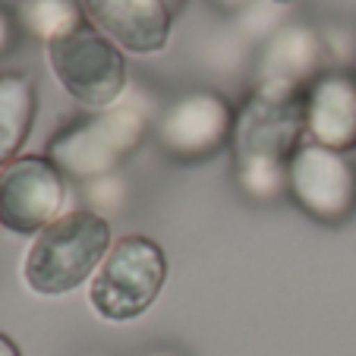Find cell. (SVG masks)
<instances>
[{"mask_svg": "<svg viewBox=\"0 0 356 356\" xmlns=\"http://www.w3.org/2000/svg\"><path fill=\"white\" fill-rule=\"evenodd\" d=\"M168 281V256L152 236L129 234L111 246L88 284V302L108 322H133L152 309Z\"/></svg>", "mask_w": 356, "mask_h": 356, "instance_id": "277c9868", "label": "cell"}, {"mask_svg": "<svg viewBox=\"0 0 356 356\" xmlns=\"http://www.w3.org/2000/svg\"><path fill=\"white\" fill-rule=\"evenodd\" d=\"M145 114L136 104H114L67 123L47 142V158L63 177L98 183L111 177L145 136Z\"/></svg>", "mask_w": 356, "mask_h": 356, "instance_id": "3957f363", "label": "cell"}, {"mask_svg": "<svg viewBox=\"0 0 356 356\" xmlns=\"http://www.w3.org/2000/svg\"><path fill=\"white\" fill-rule=\"evenodd\" d=\"M277 3H290V0H277Z\"/></svg>", "mask_w": 356, "mask_h": 356, "instance_id": "e0dca14e", "label": "cell"}, {"mask_svg": "<svg viewBox=\"0 0 356 356\" xmlns=\"http://www.w3.org/2000/svg\"><path fill=\"white\" fill-rule=\"evenodd\" d=\"M35 82L22 73H0V170L16 161L35 123Z\"/></svg>", "mask_w": 356, "mask_h": 356, "instance_id": "8fae6325", "label": "cell"}, {"mask_svg": "<svg viewBox=\"0 0 356 356\" xmlns=\"http://www.w3.org/2000/svg\"><path fill=\"white\" fill-rule=\"evenodd\" d=\"M306 136L331 152L356 148V76L322 73L306 86Z\"/></svg>", "mask_w": 356, "mask_h": 356, "instance_id": "30bf717a", "label": "cell"}, {"mask_svg": "<svg viewBox=\"0 0 356 356\" xmlns=\"http://www.w3.org/2000/svg\"><path fill=\"white\" fill-rule=\"evenodd\" d=\"M13 41V26H10V19H7V13L0 10V51Z\"/></svg>", "mask_w": 356, "mask_h": 356, "instance_id": "5bb4252c", "label": "cell"}, {"mask_svg": "<svg viewBox=\"0 0 356 356\" xmlns=\"http://www.w3.org/2000/svg\"><path fill=\"white\" fill-rule=\"evenodd\" d=\"M306 136V86L265 79L243 101L234 120L236 180L243 193L268 202L287 189L290 158Z\"/></svg>", "mask_w": 356, "mask_h": 356, "instance_id": "6da1fadb", "label": "cell"}, {"mask_svg": "<svg viewBox=\"0 0 356 356\" xmlns=\"http://www.w3.org/2000/svg\"><path fill=\"white\" fill-rule=\"evenodd\" d=\"M47 63L70 98L86 108H114L127 88V57L104 32L82 22L70 35L47 41Z\"/></svg>", "mask_w": 356, "mask_h": 356, "instance_id": "5b68a950", "label": "cell"}, {"mask_svg": "<svg viewBox=\"0 0 356 356\" xmlns=\"http://www.w3.org/2000/svg\"><path fill=\"white\" fill-rule=\"evenodd\" d=\"M158 356H170V353H158Z\"/></svg>", "mask_w": 356, "mask_h": 356, "instance_id": "ac0fdd59", "label": "cell"}, {"mask_svg": "<svg viewBox=\"0 0 356 356\" xmlns=\"http://www.w3.org/2000/svg\"><path fill=\"white\" fill-rule=\"evenodd\" d=\"M318 57H322V44H318V38L309 29L300 26L284 29L265 51L259 82L277 79V82H293V86H309L316 79Z\"/></svg>", "mask_w": 356, "mask_h": 356, "instance_id": "7c38bea8", "label": "cell"}, {"mask_svg": "<svg viewBox=\"0 0 356 356\" xmlns=\"http://www.w3.org/2000/svg\"><path fill=\"white\" fill-rule=\"evenodd\" d=\"M236 111L218 92L183 95L164 111L158 123V142L170 158L180 161H202L218 155L234 139Z\"/></svg>", "mask_w": 356, "mask_h": 356, "instance_id": "ba28073f", "label": "cell"}, {"mask_svg": "<svg viewBox=\"0 0 356 356\" xmlns=\"http://www.w3.org/2000/svg\"><path fill=\"white\" fill-rule=\"evenodd\" d=\"M111 246V224L98 211H67L35 236L22 277L38 296L73 293L95 277Z\"/></svg>", "mask_w": 356, "mask_h": 356, "instance_id": "7a4b0ae2", "label": "cell"}, {"mask_svg": "<svg viewBox=\"0 0 356 356\" xmlns=\"http://www.w3.org/2000/svg\"><path fill=\"white\" fill-rule=\"evenodd\" d=\"M82 10L98 32L133 54L161 51L174 26L164 0H82Z\"/></svg>", "mask_w": 356, "mask_h": 356, "instance_id": "9c48e42d", "label": "cell"}, {"mask_svg": "<svg viewBox=\"0 0 356 356\" xmlns=\"http://www.w3.org/2000/svg\"><path fill=\"white\" fill-rule=\"evenodd\" d=\"M164 3H168L170 13H180V7H183V0H164Z\"/></svg>", "mask_w": 356, "mask_h": 356, "instance_id": "2e32d148", "label": "cell"}, {"mask_svg": "<svg viewBox=\"0 0 356 356\" xmlns=\"http://www.w3.org/2000/svg\"><path fill=\"white\" fill-rule=\"evenodd\" d=\"M67 180L47 155H19L0 170V227L32 236L60 218Z\"/></svg>", "mask_w": 356, "mask_h": 356, "instance_id": "8992f818", "label": "cell"}, {"mask_svg": "<svg viewBox=\"0 0 356 356\" xmlns=\"http://www.w3.org/2000/svg\"><path fill=\"white\" fill-rule=\"evenodd\" d=\"M0 356H22V350L16 347V341L10 334H3V331H0Z\"/></svg>", "mask_w": 356, "mask_h": 356, "instance_id": "9a60e30c", "label": "cell"}, {"mask_svg": "<svg viewBox=\"0 0 356 356\" xmlns=\"http://www.w3.org/2000/svg\"><path fill=\"white\" fill-rule=\"evenodd\" d=\"M19 19L32 35L54 41L86 22L82 0H19Z\"/></svg>", "mask_w": 356, "mask_h": 356, "instance_id": "4fadbf2b", "label": "cell"}, {"mask_svg": "<svg viewBox=\"0 0 356 356\" xmlns=\"http://www.w3.org/2000/svg\"><path fill=\"white\" fill-rule=\"evenodd\" d=\"M287 193L316 221L341 224L356 211V168L341 152L302 142L290 158Z\"/></svg>", "mask_w": 356, "mask_h": 356, "instance_id": "52a82bcc", "label": "cell"}]
</instances>
